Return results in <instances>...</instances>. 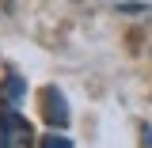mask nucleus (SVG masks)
<instances>
[{
    "label": "nucleus",
    "mask_w": 152,
    "mask_h": 148,
    "mask_svg": "<svg viewBox=\"0 0 152 148\" xmlns=\"http://www.w3.org/2000/svg\"><path fill=\"white\" fill-rule=\"evenodd\" d=\"M42 148H72V141H69L65 133H50V137L42 141Z\"/></svg>",
    "instance_id": "3"
},
{
    "label": "nucleus",
    "mask_w": 152,
    "mask_h": 148,
    "mask_svg": "<svg viewBox=\"0 0 152 148\" xmlns=\"http://www.w3.org/2000/svg\"><path fill=\"white\" fill-rule=\"evenodd\" d=\"M0 148H34V129L15 106H0Z\"/></svg>",
    "instance_id": "1"
},
{
    "label": "nucleus",
    "mask_w": 152,
    "mask_h": 148,
    "mask_svg": "<svg viewBox=\"0 0 152 148\" xmlns=\"http://www.w3.org/2000/svg\"><path fill=\"white\" fill-rule=\"evenodd\" d=\"M46 99H50V122L53 125H69V103L57 87H46Z\"/></svg>",
    "instance_id": "2"
}]
</instances>
